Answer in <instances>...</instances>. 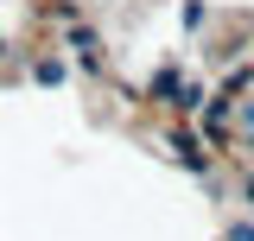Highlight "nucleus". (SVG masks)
<instances>
[{
	"label": "nucleus",
	"instance_id": "nucleus-1",
	"mask_svg": "<svg viewBox=\"0 0 254 241\" xmlns=\"http://www.w3.org/2000/svg\"><path fill=\"white\" fill-rule=\"evenodd\" d=\"M222 241H254V222H242V229H229Z\"/></svg>",
	"mask_w": 254,
	"mask_h": 241
}]
</instances>
